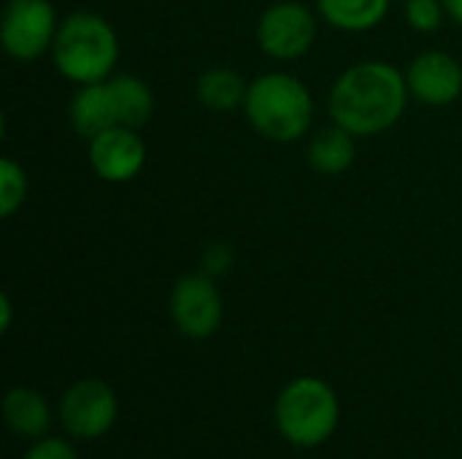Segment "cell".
<instances>
[{"mask_svg": "<svg viewBox=\"0 0 462 459\" xmlns=\"http://www.w3.org/2000/svg\"><path fill=\"white\" fill-rule=\"evenodd\" d=\"M279 436L295 449H317L333 438L341 422L336 390L319 376H298L287 381L273 406Z\"/></svg>", "mask_w": 462, "mask_h": 459, "instance_id": "obj_4", "label": "cell"}, {"mask_svg": "<svg viewBox=\"0 0 462 459\" xmlns=\"http://www.w3.org/2000/svg\"><path fill=\"white\" fill-rule=\"evenodd\" d=\"M406 73L384 60H363L338 73L328 95L330 119L355 138L393 130L409 106Z\"/></svg>", "mask_w": 462, "mask_h": 459, "instance_id": "obj_1", "label": "cell"}, {"mask_svg": "<svg viewBox=\"0 0 462 459\" xmlns=\"http://www.w3.org/2000/svg\"><path fill=\"white\" fill-rule=\"evenodd\" d=\"M409 95L430 108L452 106L462 95L460 60L441 49H428L406 65Z\"/></svg>", "mask_w": 462, "mask_h": 459, "instance_id": "obj_10", "label": "cell"}, {"mask_svg": "<svg viewBox=\"0 0 462 459\" xmlns=\"http://www.w3.org/2000/svg\"><path fill=\"white\" fill-rule=\"evenodd\" d=\"M27 173L14 157L0 160V216L11 219L27 200Z\"/></svg>", "mask_w": 462, "mask_h": 459, "instance_id": "obj_17", "label": "cell"}, {"mask_svg": "<svg viewBox=\"0 0 462 459\" xmlns=\"http://www.w3.org/2000/svg\"><path fill=\"white\" fill-rule=\"evenodd\" d=\"M314 95L292 73L271 70L249 81L244 114L252 130L273 143L300 141L314 122Z\"/></svg>", "mask_w": 462, "mask_h": 459, "instance_id": "obj_3", "label": "cell"}, {"mask_svg": "<svg viewBox=\"0 0 462 459\" xmlns=\"http://www.w3.org/2000/svg\"><path fill=\"white\" fill-rule=\"evenodd\" d=\"M11 317H14V311H11V298L3 292V295H0V333H8V330H11Z\"/></svg>", "mask_w": 462, "mask_h": 459, "instance_id": "obj_21", "label": "cell"}, {"mask_svg": "<svg viewBox=\"0 0 462 459\" xmlns=\"http://www.w3.org/2000/svg\"><path fill=\"white\" fill-rule=\"evenodd\" d=\"M246 89H249V81L227 65L208 68L195 81L198 103L208 111H217V114H230L236 108H244Z\"/></svg>", "mask_w": 462, "mask_h": 459, "instance_id": "obj_16", "label": "cell"}, {"mask_svg": "<svg viewBox=\"0 0 462 459\" xmlns=\"http://www.w3.org/2000/svg\"><path fill=\"white\" fill-rule=\"evenodd\" d=\"M60 19L49 0H8L0 16L3 51L16 62H32L51 51Z\"/></svg>", "mask_w": 462, "mask_h": 459, "instance_id": "obj_6", "label": "cell"}, {"mask_svg": "<svg viewBox=\"0 0 462 459\" xmlns=\"http://www.w3.org/2000/svg\"><path fill=\"white\" fill-rule=\"evenodd\" d=\"M106 84H108V92L114 100L116 124L141 130L154 114L152 87L141 76H133V73H114L111 78H106Z\"/></svg>", "mask_w": 462, "mask_h": 459, "instance_id": "obj_14", "label": "cell"}, {"mask_svg": "<svg viewBox=\"0 0 462 459\" xmlns=\"http://www.w3.org/2000/svg\"><path fill=\"white\" fill-rule=\"evenodd\" d=\"M57 417L68 436L79 441H95L114 427L119 417V400L103 379L87 376L62 392Z\"/></svg>", "mask_w": 462, "mask_h": 459, "instance_id": "obj_8", "label": "cell"}, {"mask_svg": "<svg viewBox=\"0 0 462 459\" xmlns=\"http://www.w3.org/2000/svg\"><path fill=\"white\" fill-rule=\"evenodd\" d=\"M22 459H79V454H76V449H73L68 441L43 436V438H38V441L24 452V457Z\"/></svg>", "mask_w": 462, "mask_h": 459, "instance_id": "obj_20", "label": "cell"}, {"mask_svg": "<svg viewBox=\"0 0 462 459\" xmlns=\"http://www.w3.org/2000/svg\"><path fill=\"white\" fill-rule=\"evenodd\" d=\"M168 311L173 327L184 338L189 341L211 338L222 327V317H225L217 279L206 276L203 271L179 276L168 298Z\"/></svg>", "mask_w": 462, "mask_h": 459, "instance_id": "obj_7", "label": "cell"}, {"mask_svg": "<svg viewBox=\"0 0 462 459\" xmlns=\"http://www.w3.org/2000/svg\"><path fill=\"white\" fill-rule=\"evenodd\" d=\"M49 54L57 73L70 84H97L116 73L119 38L106 16L95 11H73L60 19Z\"/></svg>", "mask_w": 462, "mask_h": 459, "instance_id": "obj_2", "label": "cell"}, {"mask_svg": "<svg viewBox=\"0 0 462 459\" xmlns=\"http://www.w3.org/2000/svg\"><path fill=\"white\" fill-rule=\"evenodd\" d=\"M357 138L352 133H346L344 127H338L336 122L317 130L309 141L306 157L309 165L319 173V176H341L355 165L357 157Z\"/></svg>", "mask_w": 462, "mask_h": 459, "instance_id": "obj_13", "label": "cell"}, {"mask_svg": "<svg viewBox=\"0 0 462 459\" xmlns=\"http://www.w3.org/2000/svg\"><path fill=\"white\" fill-rule=\"evenodd\" d=\"M87 157L100 181L127 184L146 165V143L133 127H108L87 141Z\"/></svg>", "mask_w": 462, "mask_h": 459, "instance_id": "obj_9", "label": "cell"}, {"mask_svg": "<svg viewBox=\"0 0 462 459\" xmlns=\"http://www.w3.org/2000/svg\"><path fill=\"white\" fill-rule=\"evenodd\" d=\"M319 19L341 32H368L376 30L387 14L390 0H314Z\"/></svg>", "mask_w": 462, "mask_h": 459, "instance_id": "obj_15", "label": "cell"}, {"mask_svg": "<svg viewBox=\"0 0 462 459\" xmlns=\"http://www.w3.org/2000/svg\"><path fill=\"white\" fill-rule=\"evenodd\" d=\"M236 265V249L225 241H214L206 246L203 257H200V271L211 279H222L233 271Z\"/></svg>", "mask_w": 462, "mask_h": 459, "instance_id": "obj_19", "label": "cell"}, {"mask_svg": "<svg viewBox=\"0 0 462 459\" xmlns=\"http://www.w3.org/2000/svg\"><path fill=\"white\" fill-rule=\"evenodd\" d=\"M317 27V8H309L300 0H276L260 14L254 35L263 54L276 62H295L311 51Z\"/></svg>", "mask_w": 462, "mask_h": 459, "instance_id": "obj_5", "label": "cell"}, {"mask_svg": "<svg viewBox=\"0 0 462 459\" xmlns=\"http://www.w3.org/2000/svg\"><path fill=\"white\" fill-rule=\"evenodd\" d=\"M68 116H70L73 130L84 141H92L95 135H100L108 127H119L116 124V111H114V100H111V92H108L106 81L79 87L73 92V97H70Z\"/></svg>", "mask_w": 462, "mask_h": 459, "instance_id": "obj_11", "label": "cell"}, {"mask_svg": "<svg viewBox=\"0 0 462 459\" xmlns=\"http://www.w3.org/2000/svg\"><path fill=\"white\" fill-rule=\"evenodd\" d=\"M3 419H5V427L14 436L38 441L51 427V409H49V400L38 390H32V387H14V390L5 392Z\"/></svg>", "mask_w": 462, "mask_h": 459, "instance_id": "obj_12", "label": "cell"}, {"mask_svg": "<svg viewBox=\"0 0 462 459\" xmlns=\"http://www.w3.org/2000/svg\"><path fill=\"white\" fill-rule=\"evenodd\" d=\"M444 8H447V16L462 27V0H444Z\"/></svg>", "mask_w": 462, "mask_h": 459, "instance_id": "obj_22", "label": "cell"}, {"mask_svg": "<svg viewBox=\"0 0 462 459\" xmlns=\"http://www.w3.org/2000/svg\"><path fill=\"white\" fill-rule=\"evenodd\" d=\"M403 16H406V24L417 32H436L441 30L444 19H449L444 0H406Z\"/></svg>", "mask_w": 462, "mask_h": 459, "instance_id": "obj_18", "label": "cell"}]
</instances>
